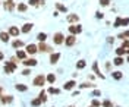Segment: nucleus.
Returning a JSON list of instances; mask_svg holds the SVG:
<instances>
[{"label": "nucleus", "instance_id": "obj_37", "mask_svg": "<svg viewBox=\"0 0 129 107\" xmlns=\"http://www.w3.org/2000/svg\"><path fill=\"white\" fill-rule=\"evenodd\" d=\"M91 106H92V107H100V106H101V101H100V100H95V98H94L92 101H91Z\"/></svg>", "mask_w": 129, "mask_h": 107}, {"label": "nucleus", "instance_id": "obj_13", "mask_svg": "<svg viewBox=\"0 0 129 107\" xmlns=\"http://www.w3.org/2000/svg\"><path fill=\"white\" fill-rule=\"evenodd\" d=\"M3 8H5V10H13L15 9V3H13V0H6L5 3H3Z\"/></svg>", "mask_w": 129, "mask_h": 107}, {"label": "nucleus", "instance_id": "obj_31", "mask_svg": "<svg viewBox=\"0 0 129 107\" xmlns=\"http://www.w3.org/2000/svg\"><path fill=\"white\" fill-rule=\"evenodd\" d=\"M41 104H43V101H41L38 97H37V98H34V100L31 101V106H32V107H38V106H41Z\"/></svg>", "mask_w": 129, "mask_h": 107}, {"label": "nucleus", "instance_id": "obj_12", "mask_svg": "<svg viewBox=\"0 0 129 107\" xmlns=\"http://www.w3.org/2000/svg\"><path fill=\"white\" fill-rule=\"evenodd\" d=\"M22 63H24L26 67H32V66H37V65H38V60H37V59H34V57H31V59H25Z\"/></svg>", "mask_w": 129, "mask_h": 107}, {"label": "nucleus", "instance_id": "obj_17", "mask_svg": "<svg viewBox=\"0 0 129 107\" xmlns=\"http://www.w3.org/2000/svg\"><path fill=\"white\" fill-rule=\"evenodd\" d=\"M9 38H10V34H9V32H5V31H2V32H0V41H2V43H8Z\"/></svg>", "mask_w": 129, "mask_h": 107}, {"label": "nucleus", "instance_id": "obj_9", "mask_svg": "<svg viewBox=\"0 0 129 107\" xmlns=\"http://www.w3.org/2000/svg\"><path fill=\"white\" fill-rule=\"evenodd\" d=\"M66 21H68L71 25L72 24H78V22H79V16H78L76 13H69V15L66 16Z\"/></svg>", "mask_w": 129, "mask_h": 107}, {"label": "nucleus", "instance_id": "obj_39", "mask_svg": "<svg viewBox=\"0 0 129 107\" xmlns=\"http://www.w3.org/2000/svg\"><path fill=\"white\" fill-rule=\"evenodd\" d=\"M122 47L128 50L129 49V40H123V41H122Z\"/></svg>", "mask_w": 129, "mask_h": 107}, {"label": "nucleus", "instance_id": "obj_52", "mask_svg": "<svg viewBox=\"0 0 129 107\" xmlns=\"http://www.w3.org/2000/svg\"><path fill=\"white\" fill-rule=\"evenodd\" d=\"M89 107H92V106H89Z\"/></svg>", "mask_w": 129, "mask_h": 107}, {"label": "nucleus", "instance_id": "obj_6", "mask_svg": "<svg viewBox=\"0 0 129 107\" xmlns=\"http://www.w3.org/2000/svg\"><path fill=\"white\" fill-rule=\"evenodd\" d=\"M76 44V35H68L66 38H64V46L66 47H72V46H75Z\"/></svg>", "mask_w": 129, "mask_h": 107}, {"label": "nucleus", "instance_id": "obj_43", "mask_svg": "<svg viewBox=\"0 0 129 107\" xmlns=\"http://www.w3.org/2000/svg\"><path fill=\"white\" fill-rule=\"evenodd\" d=\"M92 95H101V91L100 90H94L92 91Z\"/></svg>", "mask_w": 129, "mask_h": 107}, {"label": "nucleus", "instance_id": "obj_3", "mask_svg": "<svg viewBox=\"0 0 129 107\" xmlns=\"http://www.w3.org/2000/svg\"><path fill=\"white\" fill-rule=\"evenodd\" d=\"M64 37L63 32H56L54 35H53V43L56 44V46H62V44H64Z\"/></svg>", "mask_w": 129, "mask_h": 107}, {"label": "nucleus", "instance_id": "obj_18", "mask_svg": "<svg viewBox=\"0 0 129 107\" xmlns=\"http://www.w3.org/2000/svg\"><path fill=\"white\" fill-rule=\"evenodd\" d=\"M112 78L116 79V81H120L122 78H123V72H120V70H114V72H112Z\"/></svg>", "mask_w": 129, "mask_h": 107}, {"label": "nucleus", "instance_id": "obj_4", "mask_svg": "<svg viewBox=\"0 0 129 107\" xmlns=\"http://www.w3.org/2000/svg\"><path fill=\"white\" fill-rule=\"evenodd\" d=\"M18 65H16V62H12V60H9L5 63V74H12L13 70H15Z\"/></svg>", "mask_w": 129, "mask_h": 107}, {"label": "nucleus", "instance_id": "obj_30", "mask_svg": "<svg viewBox=\"0 0 129 107\" xmlns=\"http://www.w3.org/2000/svg\"><path fill=\"white\" fill-rule=\"evenodd\" d=\"M26 9H28L26 3H18V10L19 12H26Z\"/></svg>", "mask_w": 129, "mask_h": 107}, {"label": "nucleus", "instance_id": "obj_34", "mask_svg": "<svg viewBox=\"0 0 129 107\" xmlns=\"http://www.w3.org/2000/svg\"><path fill=\"white\" fill-rule=\"evenodd\" d=\"M113 26H114V28H119V26H122V18H120V16L116 18V21H114Z\"/></svg>", "mask_w": 129, "mask_h": 107}, {"label": "nucleus", "instance_id": "obj_7", "mask_svg": "<svg viewBox=\"0 0 129 107\" xmlns=\"http://www.w3.org/2000/svg\"><path fill=\"white\" fill-rule=\"evenodd\" d=\"M92 72L95 74V76L101 78V79H106V75L101 74V70H100V67H98V62H94V63H92Z\"/></svg>", "mask_w": 129, "mask_h": 107}, {"label": "nucleus", "instance_id": "obj_26", "mask_svg": "<svg viewBox=\"0 0 129 107\" xmlns=\"http://www.w3.org/2000/svg\"><path fill=\"white\" fill-rule=\"evenodd\" d=\"M46 79H47L48 84H51V85H53V84L56 82V75H54V74H48L47 76H46Z\"/></svg>", "mask_w": 129, "mask_h": 107}, {"label": "nucleus", "instance_id": "obj_24", "mask_svg": "<svg viewBox=\"0 0 129 107\" xmlns=\"http://www.w3.org/2000/svg\"><path fill=\"white\" fill-rule=\"evenodd\" d=\"M12 47L13 49H21V47H24V41L22 40H15L12 43Z\"/></svg>", "mask_w": 129, "mask_h": 107}, {"label": "nucleus", "instance_id": "obj_8", "mask_svg": "<svg viewBox=\"0 0 129 107\" xmlns=\"http://www.w3.org/2000/svg\"><path fill=\"white\" fill-rule=\"evenodd\" d=\"M60 57H62V54H60L59 51L50 53V63H51V65H57V62L60 60Z\"/></svg>", "mask_w": 129, "mask_h": 107}, {"label": "nucleus", "instance_id": "obj_45", "mask_svg": "<svg viewBox=\"0 0 129 107\" xmlns=\"http://www.w3.org/2000/svg\"><path fill=\"white\" fill-rule=\"evenodd\" d=\"M123 34H125V37H126V40H129V29H126V31H123Z\"/></svg>", "mask_w": 129, "mask_h": 107}, {"label": "nucleus", "instance_id": "obj_32", "mask_svg": "<svg viewBox=\"0 0 129 107\" xmlns=\"http://www.w3.org/2000/svg\"><path fill=\"white\" fill-rule=\"evenodd\" d=\"M38 98H40L43 103H46V101H47V97H46V91H44V90H41V92L38 94Z\"/></svg>", "mask_w": 129, "mask_h": 107}, {"label": "nucleus", "instance_id": "obj_49", "mask_svg": "<svg viewBox=\"0 0 129 107\" xmlns=\"http://www.w3.org/2000/svg\"><path fill=\"white\" fill-rule=\"evenodd\" d=\"M126 62H128V63H129V56H128V57H126Z\"/></svg>", "mask_w": 129, "mask_h": 107}, {"label": "nucleus", "instance_id": "obj_38", "mask_svg": "<svg viewBox=\"0 0 129 107\" xmlns=\"http://www.w3.org/2000/svg\"><path fill=\"white\" fill-rule=\"evenodd\" d=\"M95 18H97V19H104V13H103V12H100V10H97V12H95Z\"/></svg>", "mask_w": 129, "mask_h": 107}, {"label": "nucleus", "instance_id": "obj_16", "mask_svg": "<svg viewBox=\"0 0 129 107\" xmlns=\"http://www.w3.org/2000/svg\"><path fill=\"white\" fill-rule=\"evenodd\" d=\"M9 34H10L12 37H18V35L21 34V29H19L18 26H10V28H9Z\"/></svg>", "mask_w": 129, "mask_h": 107}, {"label": "nucleus", "instance_id": "obj_47", "mask_svg": "<svg viewBox=\"0 0 129 107\" xmlns=\"http://www.w3.org/2000/svg\"><path fill=\"white\" fill-rule=\"evenodd\" d=\"M3 97H5V95H3V88H2V87H0V100L3 98Z\"/></svg>", "mask_w": 129, "mask_h": 107}, {"label": "nucleus", "instance_id": "obj_44", "mask_svg": "<svg viewBox=\"0 0 129 107\" xmlns=\"http://www.w3.org/2000/svg\"><path fill=\"white\" fill-rule=\"evenodd\" d=\"M107 43L113 44V43H114V37H107Z\"/></svg>", "mask_w": 129, "mask_h": 107}, {"label": "nucleus", "instance_id": "obj_21", "mask_svg": "<svg viewBox=\"0 0 129 107\" xmlns=\"http://www.w3.org/2000/svg\"><path fill=\"white\" fill-rule=\"evenodd\" d=\"M87 67V62L84 60V59H81V60H78L76 62V69L78 70H81V69H85Z\"/></svg>", "mask_w": 129, "mask_h": 107}, {"label": "nucleus", "instance_id": "obj_36", "mask_svg": "<svg viewBox=\"0 0 129 107\" xmlns=\"http://www.w3.org/2000/svg\"><path fill=\"white\" fill-rule=\"evenodd\" d=\"M98 3H100V6H103V8H107L112 2L110 0H98Z\"/></svg>", "mask_w": 129, "mask_h": 107}, {"label": "nucleus", "instance_id": "obj_20", "mask_svg": "<svg viewBox=\"0 0 129 107\" xmlns=\"http://www.w3.org/2000/svg\"><path fill=\"white\" fill-rule=\"evenodd\" d=\"M114 53H116V56H125V54H126V53H128V50L126 49H123V47H117V49L114 50Z\"/></svg>", "mask_w": 129, "mask_h": 107}, {"label": "nucleus", "instance_id": "obj_35", "mask_svg": "<svg viewBox=\"0 0 129 107\" xmlns=\"http://www.w3.org/2000/svg\"><path fill=\"white\" fill-rule=\"evenodd\" d=\"M101 107H113V103L110 100H104V101H101Z\"/></svg>", "mask_w": 129, "mask_h": 107}, {"label": "nucleus", "instance_id": "obj_29", "mask_svg": "<svg viewBox=\"0 0 129 107\" xmlns=\"http://www.w3.org/2000/svg\"><path fill=\"white\" fill-rule=\"evenodd\" d=\"M15 88H16L18 91H22V92H25V91L28 90V87H26L25 84H16V85H15Z\"/></svg>", "mask_w": 129, "mask_h": 107}, {"label": "nucleus", "instance_id": "obj_28", "mask_svg": "<svg viewBox=\"0 0 129 107\" xmlns=\"http://www.w3.org/2000/svg\"><path fill=\"white\" fill-rule=\"evenodd\" d=\"M47 92H48V94L59 95V94H60V90H59V88H54V87H50V88H47Z\"/></svg>", "mask_w": 129, "mask_h": 107}, {"label": "nucleus", "instance_id": "obj_33", "mask_svg": "<svg viewBox=\"0 0 129 107\" xmlns=\"http://www.w3.org/2000/svg\"><path fill=\"white\" fill-rule=\"evenodd\" d=\"M12 101H13V97L12 95H5L2 98V103H12Z\"/></svg>", "mask_w": 129, "mask_h": 107}, {"label": "nucleus", "instance_id": "obj_19", "mask_svg": "<svg viewBox=\"0 0 129 107\" xmlns=\"http://www.w3.org/2000/svg\"><path fill=\"white\" fill-rule=\"evenodd\" d=\"M26 54H28V53H26L25 50H16V57L21 59V60H25V59H26Z\"/></svg>", "mask_w": 129, "mask_h": 107}, {"label": "nucleus", "instance_id": "obj_5", "mask_svg": "<svg viewBox=\"0 0 129 107\" xmlns=\"http://www.w3.org/2000/svg\"><path fill=\"white\" fill-rule=\"evenodd\" d=\"M38 51L40 53H53V47L46 44V43H40L38 44Z\"/></svg>", "mask_w": 129, "mask_h": 107}, {"label": "nucleus", "instance_id": "obj_2", "mask_svg": "<svg viewBox=\"0 0 129 107\" xmlns=\"http://www.w3.org/2000/svg\"><path fill=\"white\" fill-rule=\"evenodd\" d=\"M68 31H69L71 35H78V34L82 32V25L72 24V25H69V26H68Z\"/></svg>", "mask_w": 129, "mask_h": 107}, {"label": "nucleus", "instance_id": "obj_23", "mask_svg": "<svg viewBox=\"0 0 129 107\" xmlns=\"http://www.w3.org/2000/svg\"><path fill=\"white\" fill-rule=\"evenodd\" d=\"M37 40L40 43H46V40H47V34L46 32H38L37 34Z\"/></svg>", "mask_w": 129, "mask_h": 107}, {"label": "nucleus", "instance_id": "obj_25", "mask_svg": "<svg viewBox=\"0 0 129 107\" xmlns=\"http://www.w3.org/2000/svg\"><path fill=\"white\" fill-rule=\"evenodd\" d=\"M94 87H95V84H92V82H82L79 85L81 90H85V88H94Z\"/></svg>", "mask_w": 129, "mask_h": 107}, {"label": "nucleus", "instance_id": "obj_27", "mask_svg": "<svg viewBox=\"0 0 129 107\" xmlns=\"http://www.w3.org/2000/svg\"><path fill=\"white\" fill-rule=\"evenodd\" d=\"M56 9L59 12H62V13H66V12H68V8H66L64 5H62V3H56Z\"/></svg>", "mask_w": 129, "mask_h": 107}, {"label": "nucleus", "instance_id": "obj_42", "mask_svg": "<svg viewBox=\"0 0 129 107\" xmlns=\"http://www.w3.org/2000/svg\"><path fill=\"white\" fill-rule=\"evenodd\" d=\"M117 38H119V40H122V41H123V40H126V37H125V34H123V32L117 34Z\"/></svg>", "mask_w": 129, "mask_h": 107}, {"label": "nucleus", "instance_id": "obj_11", "mask_svg": "<svg viewBox=\"0 0 129 107\" xmlns=\"http://www.w3.org/2000/svg\"><path fill=\"white\" fill-rule=\"evenodd\" d=\"M25 51H26V53H28V54H35V53H37V51H38V46H37V44H28V46H26V49H25Z\"/></svg>", "mask_w": 129, "mask_h": 107}, {"label": "nucleus", "instance_id": "obj_14", "mask_svg": "<svg viewBox=\"0 0 129 107\" xmlns=\"http://www.w3.org/2000/svg\"><path fill=\"white\" fill-rule=\"evenodd\" d=\"M34 28V24H31V22H26V24L22 26V29H21V32H24V34H28V32H31V29Z\"/></svg>", "mask_w": 129, "mask_h": 107}, {"label": "nucleus", "instance_id": "obj_40", "mask_svg": "<svg viewBox=\"0 0 129 107\" xmlns=\"http://www.w3.org/2000/svg\"><path fill=\"white\" fill-rule=\"evenodd\" d=\"M128 25H129V18H125V19L122 18V26H128Z\"/></svg>", "mask_w": 129, "mask_h": 107}, {"label": "nucleus", "instance_id": "obj_1", "mask_svg": "<svg viewBox=\"0 0 129 107\" xmlns=\"http://www.w3.org/2000/svg\"><path fill=\"white\" fill-rule=\"evenodd\" d=\"M47 82V79H46V75H43V74H40V75H37L34 79H32V85L34 87H41L43 88V85Z\"/></svg>", "mask_w": 129, "mask_h": 107}, {"label": "nucleus", "instance_id": "obj_51", "mask_svg": "<svg viewBox=\"0 0 129 107\" xmlns=\"http://www.w3.org/2000/svg\"><path fill=\"white\" fill-rule=\"evenodd\" d=\"M69 107H73V106H69Z\"/></svg>", "mask_w": 129, "mask_h": 107}, {"label": "nucleus", "instance_id": "obj_22", "mask_svg": "<svg viewBox=\"0 0 129 107\" xmlns=\"http://www.w3.org/2000/svg\"><path fill=\"white\" fill-rule=\"evenodd\" d=\"M44 2H46V0H29V2H28V5L37 8V6H40V5H44Z\"/></svg>", "mask_w": 129, "mask_h": 107}, {"label": "nucleus", "instance_id": "obj_48", "mask_svg": "<svg viewBox=\"0 0 129 107\" xmlns=\"http://www.w3.org/2000/svg\"><path fill=\"white\" fill-rule=\"evenodd\" d=\"M3 57H5V56H3V53L0 51V60H3Z\"/></svg>", "mask_w": 129, "mask_h": 107}, {"label": "nucleus", "instance_id": "obj_15", "mask_svg": "<svg viewBox=\"0 0 129 107\" xmlns=\"http://www.w3.org/2000/svg\"><path fill=\"white\" fill-rule=\"evenodd\" d=\"M123 63H125L123 56H116V57L113 59V65H114V66H122Z\"/></svg>", "mask_w": 129, "mask_h": 107}, {"label": "nucleus", "instance_id": "obj_41", "mask_svg": "<svg viewBox=\"0 0 129 107\" xmlns=\"http://www.w3.org/2000/svg\"><path fill=\"white\" fill-rule=\"evenodd\" d=\"M31 74V69H28V67H26V69H24V70H22V75H24V76H28V75Z\"/></svg>", "mask_w": 129, "mask_h": 107}, {"label": "nucleus", "instance_id": "obj_10", "mask_svg": "<svg viewBox=\"0 0 129 107\" xmlns=\"http://www.w3.org/2000/svg\"><path fill=\"white\" fill-rule=\"evenodd\" d=\"M75 87H76V81H75V79H71V81H68V82L63 84V90L64 91H72Z\"/></svg>", "mask_w": 129, "mask_h": 107}, {"label": "nucleus", "instance_id": "obj_46", "mask_svg": "<svg viewBox=\"0 0 129 107\" xmlns=\"http://www.w3.org/2000/svg\"><path fill=\"white\" fill-rule=\"evenodd\" d=\"M110 67H112V66H110V62H107V63H106V69L110 70Z\"/></svg>", "mask_w": 129, "mask_h": 107}, {"label": "nucleus", "instance_id": "obj_50", "mask_svg": "<svg viewBox=\"0 0 129 107\" xmlns=\"http://www.w3.org/2000/svg\"><path fill=\"white\" fill-rule=\"evenodd\" d=\"M128 56H129V49H128Z\"/></svg>", "mask_w": 129, "mask_h": 107}]
</instances>
